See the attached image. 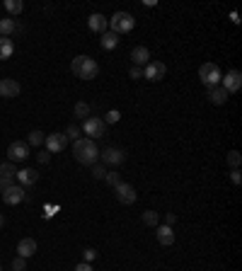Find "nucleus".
Returning <instances> with one entry per match:
<instances>
[{
	"label": "nucleus",
	"mask_w": 242,
	"mask_h": 271,
	"mask_svg": "<svg viewBox=\"0 0 242 271\" xmlns=\"http://www.w3.org/2000/svg\"><path fill=\"white\" fill-rule=\"evenodd\" d=\"M73 155L75 160L80 162V165H97V160H99V148L92 138H78V141H73Z\"/></svg>",
	"instance_id": "1"
},
{
	"label": "nucleus",
	"mask_w": 242,
	"mask_h": 271,
	"mask_svg": "<svg viewBox=\"0 0 242 271\" xmlns=\"http://www.w3.org/2000/svg\"><path fill=\"white\" fill-rule=\"evenodd\" d=\"M70 70H73L75 78H80V80H95L99 75V65L90 56H75L73 63H70Z\"/></svg>",
	"instance_id": "2"
},
{
	"label": "nucleus",
	"mask_w": 242,
	"mask_h": 271,
	"mask_svg": "<svg viewBox=\"0 0 242 271\" xmlns=\"http://www.w3.org/2000/svg\"><path fill=\"white\" fill-rule=\"evenodd\" d=\"M221 78H223V73H221V68H218L216 63H201L199 65V80L206 85V90L221 85Z\"/></svg>",
	"instance_id": "3"
},
{
	"label": "nucleus",
	"mask_w": 242,
	"mask_h": 271,
	"mask_svg": "<svg viewBox=\"0 0 242 271\" xmlns=\"http://www.w3.org/2000/svg\"><path fill=\"white\" fill-rule=\"evenodd\" d=\"M109 24H112V32L114 34H129L133 27H136V19L131 12H114L112 19H109Z\"/></svg>",
	"instance_id": "4"
},
{
	"label": "nucleus",
	"mask_w": 242,
	"mask_h": 271,
	"mask_svg": "<svg viewBox=\"0 0 242 271\" xmlns=\"http://www.w3.org/2000/svg\"><path fill=\"white\" fill-rule=\"evenodd\" d=\"M104 131H107V124H104L99 116H87V119H85V124H82V133H85V136H90L92 141H95V138H102V136H104Z\"/></svg>",
	"instance_id": "5"
},
{
	"label": "nucleus",
	"mask_w": 242,
	"mask_h": 271,
	"mask_svg": "<svg viewBox=\"0 0 242 271\" xmlns=\"http://www.w3.org/2000/svg\"><path fill=\"white\" fill-rule=\"evenodd\" d=\"M165 75H167V65L162 63V61H150L143 68V78L150 80V82H160Z\"/></svg>",
	"instance_id": "6"
},
{
	"label": "nucleus",
	"mask_w": 242,
	"mask_h": 271,
	"mask_svg": "<svg viewBox=\"0 0 242 271\" xmlns=\"http://www.w3.org/2000/svg\"><path fill=\"white\" fill-rule=\"evenodd\" d=\"M99 160L104 162V165H121V162H126V153L121 150V148H104V150H99Z\"/></svg>",
	"instance_id": "7"
},
{
	"label": "nucleus",
	"mask_w": 242,
	"mask_h": 271,
	"mask_svg": "<svg viewBox=\"0 0 242 271\" xmlns=\"http://www.w3.org/2000/svg\"><path fill=\"white\" fill-rule=\"evenodd\" d=\"M221 87L226 90L228 95L238 92V90L242 87V75H240V70H228L226 75L221 78Z\"/></svg>",
	"instance_id": "8"
},
{
	"label": "nucleus",
	"mask_w": 242,
	"mask_h": 271,
	"mask_svg": "<svg viewBox=\"0 0 242 271\" xmlns=\"http://www.w3.org/2000/svg\"><path fill=\"white\" fill-rule=\"evenodd\" d=\"M27 158H29V145L24 143V141L10 143V148H7V160L10 162H24Z\"/></svg>",
	"instance_id": "9"
},
{
	"label": "nucleus",
	"mask_w": 242,
	"mask_h": 271,
	"mask_svg": "<svg viewBox=\"0 0 242 271\" xmlns=\"http://www.w3.org/2000/svg\"><path fill=\"white\" fill-rule=\"evenodd\" d=\"M24 199H27V189L19 187V184H12L7 192H2V201H5L7 206H17V204H22Z\"/></svg>",
	"instance_id": "10"
},
{
	"label": "nucleus",
	"mask_w": 242,
	"mask_h": 271,
	"mask_svg": "<svg viewBox=\"0 0 242 271\" xmlns=\"http://www.w3.org/2000/svg\"><path fill=\"white\" fill-rule=\"evenodd\" d=\"M114 192H116V199L121 201V204H136V199H138V194H136V189L131 187V184H126V182H121V184H116L114 187Z\"/></svg>",
	"instance_id": "11"
},
{
	"label": "nucleus",
	"mask_w": 242,
	"mask_h": 271,
	"mask_svg": "<svg viewBox=\"0 0 242 271\" xmlns=\"http://www.w3.org/2000/svg\"><path fill=\"white\" fill-rule=\"evenodd\" d=\"M19 92H22V85H19L17 80H12V78L0 80V97H5V99H12V97H17Z\"/></svg>",
	"instance_id": "12"
},
{
	"label": "nucleus",
	"mask_w": 242,
	"mask_h": 271,
	"mask_svg": "<svg viewBox=\"0 0 242 271\" xmlns=\"http://www.w3.org/2000/svg\"><path fill=\"white\" fill-rule=\"evenodd\" d=\"M87 27H90V32L95 34H104L109 29V19L104 15H99V12H92V15L87 17Z\"/></svg>",
	"instance_id": "13"
},
{
	"label": "nucleus",
	"mask_w": 242,
	"mask_h": 271,
	"mask_svg": "<svg viewBox=\"0 0 242 271\" xmlns=\"http://www.w3.org/2000/svg\"><path fill=\"white\" fill-rule=\"evenodd\" d=\"M46 150L48 153H61V150H65V145H68V138H65V133H51V136H46Z\"/></svg>",
	"instance_id": "14"
},
{
	"label": "nucleus",
	"mask_w": 242,
	"mask_h": 271,
	"mask_svg": "<svg viewBox=\"0 0 242 271\" xmlns=\"http://www.w3.org/2000/svg\"><path fill=\"white\" fill-rule=\"evenodd\" d=\"M36 250H39V245H36V240L34 238H22L19 240V245H17V255L24 257V259L34 257L36 255Z\"/></svg>",
	"instance_id": "15"
},
{
	"label": "nucleus",
	"mask_w": 242,
	"mask_h": 271,
	"mask_svg": "<svg viewBox=\"0 0 242 271\" xmlns=\"http://www.w3.org/2000/svg\"><path fill=\"white\" fill-rule=\"evenodd\" d=\"M155 238H158V242H160L162 247L175 245V230H172V225H158L155 228Z\"/></svg>",
	"instance_id": "16"
},
{
	"label": "nucleus",
	"mask_w": 242,
	"mask_h": 271,
	"mask_svg": "<svg viewBox=\"0 0 242 271\" xmlns=\"http://www.w3.org/2000/svg\"><path fill=\"white\" fill-rule=\"evenodd\" d=\"M17 182H19V187H24V189H27V187H34V184H36V182H39V175H36V172H34L32 167H24V170H17Z\"/></svg>",
	"instance_id": "17"
},
{
	"label": "nucleus",
	"mask_w": 242,
	"mask_h": 271,
	"mask_svg": "<svg viewBox=\"0 0 242 271\" xmlns=\"http://www.w3.org/2000/svg\"><path fill=\"white\" fill-rule=\"evenodd\" d=\"M131 61L138 65V68H141V65H148L150 63V51H148L145 46H136L133 51H131Z\"/></svg>",
	"instance_id": "18"
},
{
	"label": "nucleus",
	"mask_w": 242,
	"mask_h": 271,
	"mask_svg": "<svg viewBox=\"0 0 242 271\" xmlns=\"http://www.w3.org/2000/svg\"><path fill=\"white\" fill-rule=\"evenodd\" d=\"M209 102L211 104H216V107H221V104H226L228 102V92L221 87V85H216V87H211L209 90Z\"/></svg>",
	"instance_id": "19"
},
{
	"label": "nucleus",
	"mask_w": 242,
	"mask_h": 271,
	"mask_svg": "<svg viewBox=\"0 0 242 271\" xmlns=\"http://www.w3.org/2000/svg\"><path fill=\"white\" fill-rule=\"evenodd\" d=\"M15 56V44L7 36H0V61H7Z\"/></svg>",
	"instance_id": "20"
},
{
	"label": "nucleus",
	"mask_w": 242,
	"mask_h": 271,
	"mask_svg": "<svg viewBox=\"0 0 242 271\" xmlns=\"http://www.w3.org/2000/svg\"><path fill=\"white\" fill-rule=\"evenodd\" d=\"M17 32V22L12 19V17H2L0 19V36H7L10 39V34Z\"/></svg>",
	"instance_id": "21"
},
{
	"label": "nucleus",
	"mask_w": 242,
	"mask_h": 271,
	"mask_svg": "<svg viewBox=\"0 0 242 271\" xmlns=\"http://www.w3.org/2000/svg\"><path fill=\"white\" fill-rule=\"evenodd\" d=\"M99 44H102V48H104V51H112V48L119 46V34L104 32V34H102V39H99Z\"/></svg>",
	"instance_id": "22"
},
{
	"label": "nucleus",
	"mask_w": 242,
	"mask_h": 271,
	"mask_svg": "<svg viewBox=\"0 0 242 271\" xmlns=\"http://www.w3.org/2000/svg\"><path fill=\"white\" fill-rule=\"evenodd\" d=\"M5 10H7V12L12 15V19H15V17L24 10V2H22V0H5Z\"/></svg>",
	"instance_id": "23"
},
{
	"label": "nucleus",
	"mask_w": 242,
	"mask_h": 271,
	"mask_svg": "<svg viewBox=\"0 0 242 271\" xmlns=\"http://www.w3.org/2000/svg\"><path fill=\"white\" fill-rule=\"evenodd\" d=\"M15 175H17L15 162H10V160L0 162V177H12V179H15Z\"/></svg>",
	"instance_id": "24"
},
{
	"label": "nucleus",
	"mask_w": 242,
	"mask_h": 271,
	"mask_svg": "<svg viewBox=\"0 0 242 271\" xmlns=\"http://www.w3.org/2000/svg\"><path fill=\"white\" fill-rule=\"evenodd\" d=\"M73 114H75V116H80V119H87V116L92 114V109H90V104H87V102H78V104L73 107Z\"/></svg>",
	"instance_id": "25"
},
{
	"label": "nucleus",
	"mask_w": 242,
	"mask_h": 271,
	"mask_svg": "<svg viewBox=\"0 0 242 271\" xmlns=\"http://www.w3.org/2000/svg\"><path fill=\"white\" fill-rule=\"evenodd\" d=\"M158 221H160V216L155 213V211H143V223L150 225V228H158Z\"/></svg>",
	"instance_id": "26"
},
{
	"label": "nucleus",
	"mask_w": 242,
	"mask_h": 271,
	"mask_svg": "<svg viewBox=\"0 0 242 271\" xmlns=\"http://www.w3.org/2000/svg\"><path fill=\"white\" fill-rule=\"evenodd\" d=\"M44 141H46V133H41V131H32L29 138H27V145H41Z\"/></svg>",
	"instance_id": "27"
},
{
	"label": "nucleus",
	"mask_w": 242,
	"mask_h": 271,
	"mask_svg": "<svg viewBox=\"0 0 242 271\" xmlns=\"http://www.w3.org/2000/svg\"><path fill=\"white\" fill-rule=\"evenodd\" d=\"M226 160H228V165H230L233 170H238V167H240V162H242V155L238 153V150H230Z\"/></svg>",
	"instance_id": "28"
},
{
	"label": "nucleus",
	"mask_w": 242,
	"mask_h": 271,
	"mask_svg": "<svg viewBox=\"0 0 242 271\" xmlns=\"http://www.w3.org/2000/svg\"><path fill=\"white\" fill-rule=\"evenodd\" d=\"M104 182H107L109 187H116V184H121V175H119V172H107V175H104Z\"/></svg>",
	"instance_id": "29"
},
{
	"label": "nucleus",
	"mask_w": 242,
	"mask_h": 271,
	"mask_svg": "<svg viewBox=\"0 0 242 271\" xmlns=\"http://www.w3.org/2000/svg\"><path fill=\"white\" fill-rule=\"evenodd\" d=\"M119 119H121V112H119V109H112V112H107V116H104L102 121H104V124H116Z\"/></svg>",
	"instance_id": "30"
},
{
	"label": "nucleus",
	"mask_w": 242,
	"mask_h": 271,
	"mask_svg": "<svg viewBox=\"0 0 242 271\" xmlns=\"http://www.w3.org/2000/svg\"><path fill=\"white\" fill-rule=\"evenodd\" d=\"M24 269H27V259L17 255L15 259H12V271H24Z\"/></svg>",
	"instance_id": "31"
},
{
	"label": "nucleus",
	"mask_w": 242,
	"mask_h": 271,
	"mask_svg": "<svg viewBox=\"0 0 242 271\" xmlns=\"http://www.w3.org/2000/svg\"><path fill=\"white\" fill-rule=\"evenodd\" d=\"M63 133H65V138H73V141H78V138H80V128H78V126H73V124H70V126L65 128Z\"/></svg>",
	"instance_id": "32"
},
{
	"label": "nucleus",
	"mask_w": 242,
	"mask_h": 271,
	"mask_svg": "<svg viewBox=\"0 0 242 271\" xmlns=\"http://www.w3.org/2000/svg\"><path fill=\"white\" fill-rule=\"evenodd\" d=\"M97 257V250H92V247H87V250H82V262H87V264H92Z\"/></svg>",
	"instance_id": "33"
},
{
	"label": "nucleus",
	"mask_w": 242,
	"mask_h": 271,
	"mask_svg": "<svg viewBox=\"0 0 242 271\" xmlns=\"http://www.w3.org/2000/svg\"><path fill=\"white\" fill-rule=\"evenodd\" d=\"M104 175H107L104 165H99V162H97V165H92V177H95V179H104Z\"/></svg>",
	"instance_id": "34"
},
{
	"label": "nucleus",
	"mask_w": 242,
	"mask_h": 271,
	"mask_svg": "<svg viewBox=\"0 0 242 271\" xmlns=\"http://www.w3.org/2000/svg\"><path fill=\"white\" fill-rule=\"evenodd\" d=\"M12 184H15V179H12V177H0V192H7Z\"/></svg>",
	"instance_id": "35"
},
{
	"label": "nucleus",
	"mask_w": 242,
	"mask_h": 271,
	"mask_svg": "<svg viewBox=\"0 0 242 271\" xmlns=\"http://www.w3.org/2000/svg\"><path fill=\"white\" fill-rule=\"evenodd\" d=\"M129 75H131V80H138V78H143V68H138V65H133L129 70Z\"/></svg>",
	"instance_id": "36"
},
{
	"label": "nucleus",
	"mask_w": 242,
	"mask_h": 271,
	"mask_svg": "<svg viewBox=\"0 0 242 271\" xmlns=\"http://www.w3.org/2000/svg\"><path fill=\"white\" fill-rule=\"evenodd\" d=\"M36 160H39L41 165H48V160H51V153H48V150H41V153L36 155Z\"/></svg>",
	"instance_id": "37"
},
{
	"label": "nucleus",
	"mask_w": 242,
	"mask_h": 271,
	"mask_svg": "<svg viewBox=\"0 0 242 271\" xmlns=\"http://www.w3.org/2000/svg\"><path fill=\"white\" fill-rule=\"evenodd\" d=\"M230 182H233V184H240V182H242L240 170H233V172H230Z\"/></svg>",
	"instance_id": "38"
},
{
	"label": "nucleus",
	"mask_w": 242,
	"mask_h": 271,
	"mask_svg": "<svg viewBox=\"0 0 242 271\" xmlns=\"http://www.w3.org/2000/svg\"><path fill=\"white\" fill-rule=\"evenodd\" d=\"M73 271H95V269H92V264H87V262H80V264H78V267H75Z\"/></svg>",
	"instance_id": "39"
},
{
	"label": "nucleus",
	"mask_w": 242,
	"mask_h": 271,
	"mask_svg": "<svg viewBox=\"0 0 242 271\" xmlns=\"http://www.w3.org/2000/svg\"><path fill=\"white\" fill-rule=\"evenodd\" d=\"M175 221H177V216H175V213H165V225H172Z\"/></svg>",
	"instance_id": "40"
},
{
	"label": "nucleus",
	"mask_w": 242,
	"mask_h": 271,
	"mask_svg": "<svg viewBox=\"0 0 242 271\" xmlns=\"http://www.w3.org/2000/svg\"><path fill=\"white\" fill-rule=\"evenodd\" d=\"M2 225H5V216L0 213V228H2Z\"/></svg>",
	"instance_id": "41"
},
{
	"label": "nucleus",
	"mask_w": 242,
	"mask_h": 271,
	"mask_svg": "<svg viewBox=\"0 0 242 271\" xmlns=\"http://www.w3.org/2000/svg\"><path fill=\"white\" fill-rule=\"evenodd\" d=\"M0 271H2V264H0Z\"/></svg>",
	"instance_id": "42"
}]
</instances>
